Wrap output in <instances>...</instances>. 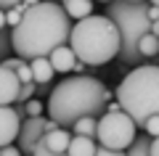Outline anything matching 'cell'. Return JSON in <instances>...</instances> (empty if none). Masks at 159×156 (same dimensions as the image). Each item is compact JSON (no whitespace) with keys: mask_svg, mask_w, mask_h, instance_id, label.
<instances>
[{"mask_svg":"<svg viewBox=\"0 0 159 156\" xmlns=\"http://www.w3.org/2000/svg\"><path fill=\"white\" fill-rule=\"evenodd\" d=\"M143 130H146V135L148 138H159V117H151V119H146V124H143Z\"/></svg>","mask_w":159,"mask_h":156,"instance_id":"44dd1931","label":"cell"},{"mask_svg":"<svg viewBox=\"0 0 159 156\" xmlns=\"http://www.w3.org/2000/svg\"><path fill=\"white\" fill-rule=\"evenodd\" d=\"M148 32H151L154 37H159V19H157V21H151V29H148Z\"/></svg>","mask_w":159,"mask_h":156,"instance_id":"484cf974","label":"cell"},{"mask_svg":"<svg viewBox=\"0 0 159 156\" xmlns=\"http://www.w3.org/2000/svg\"><path fill=\"white\" fill-rule=\"evenodd\" d=\"M93 156H125V151H109V148H103V145H98Z\"/></svg>","mask_w":159,"mask_h":156,"instance_id":"7402d4cb","label":"cell"},{"mask_svg":"<svg viewBox=\"0 0 159 156\" xmlns=\"http://www.w3.org/2000/svg\"><path fill=\"white\" fill-rule=\"evenodd\" d=\"M21 16H24V11L19 8V3H16V8H11V11L6 13V27H8V29H16L19 21H21Z\"/></svg>","mask_w":159,"mask_h":156,"instance_id":"d6986e66","label":"cell"},{"mask_svg":"<svg viewBox=\"0 0 159 156\" xmlns=\"http://www.w3.org/2000/svg\"><path fill=\"white\" fill-rule=\"evenodd\" d=\"M98 148V143L93 138H80V135H72L69 140V148H66V156H93Z\"/></svg>","mask_w":159,"mask_h":156,"instance_id":"5bb4252c","label":"cell"},{"mask_svg":"<svg viewBox=\"0 0 159 156\" xmlns=\"http://www.w3.org/2000/svg\"><path fill=\"white\" fill-rule=\"evenodd\" d=\"M37 93V85L34 82H29V85H21V87H19V98H16V103H27V100H32V95Z\"/></svg>","mask_w":159,"mask_h":156,"instance_id":"ac0fdd59","label":"cell"},{"mask_svg":"<svg viewBox=\"0 0 159 156\" xmlns=\"http://www.w3.org/2000/svg\"><path fill=\"white\" fill-rule=\"evenodd\" d=\"M72 24L61 3H34L24 11L16 29H11V48L21 61L48 58L56 48L69 45Z\"/></svg>","mask_w":159,"mask_h":156,"instance_id":"6da1fadb","label":"cell"},{"mask_svg":"<svg viewBox=\"0 0 159 156\" xmlns=\"http://www.w3.org/2000/svg\"><path fill=\"white\" fill-rule=\"evenodd\" d=\"M8 50H11V29H0V61L8 58Z\"/></svg>","mask_w":159,"mask_h":156,"instance_id":"e0dca14e","label":"cell"},{"mask_svg":"<svg viewBox=\"0 0 159 156\" xmlns=\"http://www.w3.org/2000/svg\"><path fill=\"white\" fill-rule=\"evenodd\" d=\"M69 140H72L69 130L58 127V130H53V132H45V135H43L40 145H45V148L51 151V154H66V148H69Z\"/></svg>","mask_w":159,"mask_h":156,"instance_id":"8fae6325","label":"cell"},{"mask_svg":"<svg viewBox=\"0 0 159 156\" xmlns=\"http://www.w3.org/2000/svg\"><path fill=\"white\" fill-rule=\"evenodd\" d=\"M117 103L141 130L146 119L159 117V66H151V64L135 66L119 82Z\"/></svg>","mask_w":159,"mask_h":156,"instance_id":"277c9868","label":"cell"},{"mask_svg":"<svg viewBox=\"0 0 159 156\" xmlns=\"http://www.w3.org/2000/svg\"><path fill=\"white\" fill-rule=\"evenodd\" d=\"M53 130H58V124L53 122V119H45V117H27L21 122V127H19V138H16V148L21 156H32L34 148H37V143L43 140V135L45 132H53Z\"/></svg>","mask_w":159,"mask_h":156,"instance_id":"52a82bcc","label":"cell"},{"mask_svg":"<svg viewBox=\"0 0 159 156\" xmlns=\"http://www.w3.org/2000/svg\"><path fill=\"white\" fill-rule=\"evenodd\" d=\"M151 156H159V138L151 140Z\"/></svg>","mask_w":159,"mask_h":156,"instance_id":"d4e9b609","label":"cell"},{"mask_svg":"<svg viewBox=\"0 0 159 156\" xmlns=\"http://www.w3.org/2000/svg\"><path fill=\"white\" fill-rule=\"evenodd\" d=\"M19 87H21V82L16 79V74L11 69L0 66V106H13L19 98Z\"/></svg>","mask_w":159,"mask_h":156,"instance_id":"9c48e42d","label":"cell"},{"mask_svg":"<svg viewBox=\"0 0 159 156\" xmlns=\"http://www.w3.org/2000/svg\"><path fill=\"white\" fill-rule=\"evenodd\" d=\"M125 156H151V138L148 135H135V140L125 151Z\"/></svg>","mask_w":159,"mask_h":156,"instance_id":"9a60e30c","label":"cell"},{"mask_svg":"<svg viewBox=\"0 0 159 156\" xmlns=\"http://www.w3.org/2000/svg\"><path fill=\"white\" fill-rule=\"evenodd\" d=\"M111 100L109 87L96 77H69L61 79L48 95V114L58 127H72L80 119H98L106 114V106Z\"/></svg>","mask_w":159,"mask_h":156,"instance_id":"7a4b0ae2","label":"cell"},{"mask_svg":"<svg viewBox=\"0 0 159 156\" xmlns=\"http://www.w3.org/2000/svg\"><path fill=\"white\" fill-rule=\"evenodd\" d=\"M69 48L85 66H103L119 56V32L106 16H88L69 32Z\"/></svg>","mask_w":159,"mask_h":156,"instance_id":"3957f363","label":"cell"},{"mask_svg":"<svg viewBox=\"0 0 159 156\" xmlns=\"http://www.w3.org/2000/svg\"><path fill=\"white\" fill-rule=\"evenodd\" d=\"M64 13L69 16V21H82V19L93 16V3L90 0H66V3H61Z\"/></svg>","mask_w":159,"mask_h":156,"instance_id":"7c38bea8","label":"cell"},{"mask_svg":"<svg viewBox=\"0 0 159 156\" xmlns=\"http://www.w3.org/2000/svg\"><path fill=\"white\" fill-rule=\"evenodd\" d=\"M48 61H51V69H53V72L69 74V72L74 69V64H77V58H74V53H72L69 45H61V48H56L51 56H48Z\"/></svg>","mask_w":159,"mask_h":156,"instance_id":"30bf717a","label":"cell"},{"mask_svg":"<svg viewBox=\"0 0 159 156\" xmlns=\"http://www.w3.org/2000/svg\"><path fill=\"white\" fill-rule=\"evenodd\" d=\"M135 124L125 111L117 114H103L98 117V127H96V143L103 145L109 151H127L130 143L135 140Z\"/></svg>","mask_w":159,"mask_h":156,"instance_id":"8992f818","label":"cell"},{"mask_svg":"<svg viewBox=\"0 0 159 156\" xmlns=\"http://www.w3.org/2000/svg\"><path fill=\"white\" fill-rule=\"evenodd\" d=\"M24 114H27V117H40V114H43V100H27V103H24Z\"/></svg>","mask_w":159,"mask_h":156,"instance_id":"ffe728a7","label":"cell"},{"mask_svg":"<svg viewBox=\"0 0 159 156\" xmlns=\"http://www.w3.org/2000/svg\"><path fill=\"white\" fill-rule=\"evenodd\" d=\"M29 69H32V82L37 85V87H43V85H48L53 79V69H51V61L48 58H34V61H29Z\"/></svg>","mask_w":159,"mask_h":156,"instance_id":"4fadbf2b","label":"cell"},{"mask_svg":"<svg viewBox=\"0 0 159 156\" xmlns=\"http://www.w3.org/2000/svg\"><path fill=\"white\" fill-rule=\"evenodd\" d=\"M19 127H21V119L16 117L13 106H0V148L16 143Z\"/></svg>","mask_w":159,"mask_h":156,"instance_id":"ba28073f","label":"cell"},{"mask_svg":"<svg viewBox=\"0 0 159 156\" xmlns=\"http://www.w3.org/2000/svg\"><path fill=\"white\" fill-rule=\"evenodd\" d=\"M106 19L119 32V56L125 64H141L138 56V40L148 34L151 16H148V3L143 0H114L106 3Z\"/></svg>","mask_w":159,"mask_h":156,"instance_id":"5b68a950","label":"cell"},{"mask_svg":"<svg viewBox=\"0 0 159 156\" xmlns=\"http://www.w3.org/2000/svg\"><path fill=\"white\" fill-rule=\"evenodd\" d=\"M72 72H77V77H82V72H85V64H74V69H72Z\"/></svg>","mask_w":159,"mask_h":156,"instance_id":"4316f807","label":"cell"},{"mask_svg":"<svg viewBox=\"0 0 159 156\" xmlns=\"http://www.w3.org/2000/svg\"><path fill=\"white\" fill-rule=\"evenodd\" d=\"M0 156H21V154L16 145H6V148H0Z\"/></svg>","mask_w":159,"mask_h":156,"instance_id":"cb8c5ba5","label":"cell"},{"mask_svg":"<svg viewBox=\"0 0 159 156\" xmlns=\"http://www.w3.org/2000/svg\"><path fill=\"white\" fill-rule=\"evenodd\" d=\"M96 127H98V119H80V122L72 124V135H80V138H93L96 140Z\"/></svg>","mask_w":159,"mask_h":156,"instance_id":"2e32d148","label":"cell"},{"mask_svg":"<svg viewBox=\"0 0 159 156\" xmlns=\"http://www.w3.org/2000/svg\"><path fill=\"white\" fill-rule=\"evenodd\" d=\"M0 29H6V13L0 11Z\"/></svg>","mask_w":159,"mask_h":156,"instance_id":"83f0119b","label":"cell"},{"mask_svg":"<svg viewBox=\"0 0 159 156\" xmlns=\"http://www.w3.org/2000/svg\"><path fill=\"white\" fill-rule=\"evenodd\" d=\"M32 156H66V154H51L45 145H40V143H37V148H34V154H32Z\"/></svg>","mask_w":159,"mask_h":156,"instance_id":"603a6c76","label":"cell"}]
</instances>
